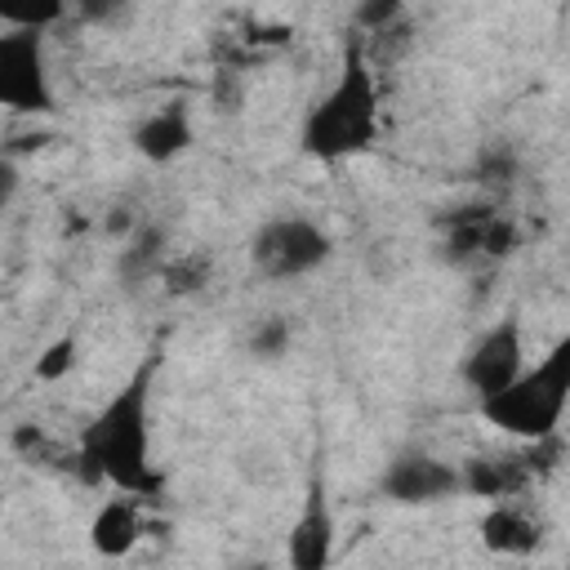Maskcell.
I'll list each match as a JSON object with an SVG mask.
<instances>
[{"label":"cell","instance_id":"cell-23","mask_svg":"<svg viewBox=\"0 0 570 570\" xmlns=\"http://www.w3.org/2000/svg\"><path fill=\"white\" fill-rule=\"evenodd\" d=\"M13 191H18V165L13 156H0V209L13 200Z\"/></svg>","mask_w":570,"mask_h":570},{"label":"cell","instance_id":"cell-22","mask_svg":"<svg viewBox=\"0 0 570 570\" xmlns=\"http://www.w3.org/2000/svg\"><path fill=\"white\" fill-rule=\"evenodd\" d=\"M512 174H517L512 151H490L485 165H481V178H485V183H512Z\"/></svg>","mask_w":570,"mask_h":570},{"label":"cell","instance_id":"cell-10","mask_svg":"<svg viewBox=\"0 0 570 570\" xmlns=\"http://www.w3.org/2000/svg\"><path fill=\"white\" fill-rule=\"evenodd\" d=\"M191 138H196L191 116H187V107H178V102H169V107L142 116L138 129H134V147H138V156L151 160V165L178 160V156L191 147Z\"/></svg>","mask_w":570,"mask_h":570},{"label":"cell","instance_id":"cell-15","mask_svg":"<svg viewBox=\"0 0 570 570\" xmlns=\"http://www.w3.org/2000/svg\"><path fill=\"white\" fill-rule=\"evenodd\" d=\"M67 0H0V22L13 31H45L67 18Z\"/></svg>","mask_w":570,"mask_h":570},{"label":"cell","instance_id":"cell-6","mask_svg":"<svg viewBox=\"0 0 570 570\" xmlns=\"http://www.w3.org/2000/svg\"><path fill=\"white\" fill-rule=\"evenodd\" d=\"M521 370H525V334H521L517 316H503L499 325H490L463 361V379L472 383L476 396H490V392L508 387Z\"/></svg>","mask_w":570,"mask_h":570},{"label":"cell","instance_id":"cell-16","mask_svg":"<svg viewBox=\"0 0 570 570\" xmlns=\"http://www.w3.org/2000/svg\"><path fill=\"white\" fill-rule=\"evenodd\" d=\"M76 356H80V338H76V334H58V338L36 356L31 374H36L40 383H58V379H67V374L76 370Z\"/></svg>","mask_w":570,"mask_h":570},{"label":"cell","instance_id":"cell-19","mask_svg":"<svg viewBox=\"0 0 570 570\" xmlns=\"http://www.w3.org/2000/svg\"><path fill=\"white\" fill-rule=\"evenodd\" d=\"M396 18H405V0H356V13H352L356 31H383Z\"/></svg>","mask_w":570,"mask_h":570},{"label":"cell","instance_id":"cell-4","mask_svg":"<svg viewBox=\"0 0 570 570\" xmlns=\"http://www.w3.org/2000/svg\"><path fill=\"white\" fill-rule=\"evenodd\" d=\"M334 254L330 232H321L312 218L303 214H281L267 218L254 240H249V258L267 281H298L307 272H316L325 258Z\"/></svg>","mask_w":570,"mask_h":570},{"label":"cell","instance_id":"cell-5","mask_svg":"<svg viewBox=\"0 0 570 570\" xmlns=\"http://www.w3.org/2000/svg\"><path fill=\"white\" fill-rule=\"evenodd\" d=\"M0 107L18 116L53 111V80L40 31H0Z\"/></svg>","mask_w":570,"mask_h":570},{"label":"cell","instance_id":"cell-1","mask_svg":"<svg viewBox=\"0 0 570 570\" xmlns=\"http://www.w3.org/2000/svg\"><path fill=\"white\" fill-rule=\"evenodd\" d=\"M160 356H147L125 387L85 423L76 441L71 468L85 485L111 481L116 490L134 499H156L165 476L151 468V383H156Z\"/></svg>","mask_w":570,"mask_h":570},{"label":"cell","instance_id":"cell-18","mask_svg":"<svg viewBox=\"0 0 570 570\" xmlns=\"http://www.w3.org/2000/svg\"><path fill=\"white\" fill-rule=\"evenodd\" d=\"M289 338H294L289 321H285V316H267V321L249 334V352H254V356H263V361H276V356H285Z\"/></svg>","mask_w":570,"mask_h":570},{"label":"cell","instance_id":"cell-14","mask_svg":"<svg viewBox=\"0 0 570 570\" xmlns=\"http://www.w3.org/2000/svg\"><path fill=\"white\" fill-rule=\"evenodd\" d=\"M214 276V258L205 249H191V254H178V258H165L160 267V281H165V294L169 298H187V294H200Z\"/></svg>","mask_w":570,"mask_h":570},{"label":"cell","instance_id":"cell-9","mask_svg":"<svg viewBox=\"0 0 570 570\" xmlns=\"http://www.w3.org/2000/svg\"><path fill=\"white\" fill-rule=\"evenodd\" d=\"M476 530H481V543L499 557H530L543 543V525L517 499H494Z\"/></svg>","mask_w":570,"mask_h":570},{"label":"cell","instance_id":"cell-13","mask_svg":"<svg viewBox=\"0 0 570 570\" xmlns=\"http://www.w3.org/2000/svg\"><path fill=\"white\" fill-rule=\"evenodd\" d=\"M165 258H169L165 227H160V223H138L134 236H129V245L120 249V281H125V285H138V281H147V276H160Z\"/></svg>","mask_w":570,"mask_h":570},{"label":"cell","instance_id":"cell-21","mask_svg":"<svg viewBox=\"0 0 570 570\" xmlns=\"http://www.w3.org/2000/svg\"><path fill=\"white\" fill-rule=\"evenodd\" d=\"M9 445H13L22 459H31V463H45V454H49V436H45V428H36V423H18L13 436H9Z\"/></svg>","mask_w":570,"mask_h":570},{"label":"cell","instance_id":"cell-2","mask_svg":"<svg viewBox=\"0 0 570 570\" xmlns=\"http://www.w3.org/2000/svg\"><path fill=\"white\" fill-rule=\"evenodd\" d=\"M374 138H379V80H374L365 36L352 31L343 40L334 85L303 116L298 147H303V156L330 165V160H347V156L374 147Z\"/></svg>","mask_w":570,"mask_h":570},{"label":"cell","instance_id":"cell-11","mask_svg":"<svg viewBox=\"0 0 570 570\" xmlns=\"http://www.w3.org/2000/svg\"><path fill=\"white\" fill-rule=\"evenodd\" d=\"M459 476H463V490L468 494L490 499V503L494 499H517L534 481L521 454H481V459H468L459 468Z\"/></svg>","mask_w":570,"mask_h":570},{"label":"cell","instance_id":"cell-20","mask_svg":"<svg viewBox=\"0 0 570 570\" xmlns=\"http://www.w3.org/2000/svg\"><path fill=\"white\" fill-rule=\"evenodd\" d=\"M67 4L80 13V22L111 27V22H120V18L129 13V4H134V0H67Z\"/></svg>","mask_w":570,"mask_h":570},{"label":"cell","instance_id":"cell-12","mask_svg":"<svg viewBox=\"0 0 570 570\" xmlns=\"http://www.w3.org/2000/svg\"><path fill=\"white\" fill-rule=\"evenodd\" d=\"M142 534V517L134 499H107L89 521V548L98 557H129Z\"/></svg>","mask_w":570,"mask_h":570},{"label":"cell","instance_id":"cell-8","mask_svg":"<svg viewBox=\"0 0 570 570\" xmlns=\"http://www.w3.org/2000/svg\"><path fill=\"white\" fill-rule=\"evenodd\" d=\"M330 557H334V512H330L321 472H312L303 512L289 530V566L294 570H321V566H330Z\"/></svg>","mask_w":570,"mask_h":570},{"label":"cell","instance_id":"cell-7","mask_svg":"<svg viewBox=\"0 0 570 570\" xmlns=\"http://www.w3.org/2000/svg\"><path fill=\"white\" fill-rule=\"evenodd\" d=\"M379 490L392 499V503H405V508H423V503H441V499H454L463 490V476L454 463L436 459V454H396L383 476H379Z\"/></svg>","mask_w":570,"mask_h":570},{"label":"cell","instance_id":"cell-17","mask_svg":"<svg viewBox=\"0 0 570 570\" xmlns=\"http://www.w3.org/2000/svg\"><path fill=\"white\" fill-rule=\"evenodd\" d=\"M521 245V227L508 218V214H490V223H485V232H481V254L485 258H508L512 249Z\"/></svg>","mask_w":570,"mask_h":570},{"label":"cell","instance_id":"cell-3","mask_svg":"<svg viewBox=\"0 0 570 570\" xmlns=\"http://www.w3.org/2000/svg\"><path fill=\"white\" fill-rule=\"evenodd\" d=\"M570 401V338H561L534 370H521L508 387L481 396V419L508 436L539 441L561 428Z\"/></svg>","mask_w":570,"mask_h":570}]
</instances>
